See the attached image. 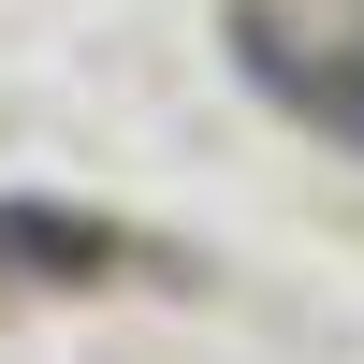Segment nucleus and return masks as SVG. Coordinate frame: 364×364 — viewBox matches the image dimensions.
<instances>
[{
  "label": "nucleus",
  "instance_id": "f03ea898",
  "mask_svg": "<svg viewBox=\"0 0 364 364\" xmlns=\"http://www.w3.org/2000/svg\"><path fill=\"white\" fill-rule=\"evenodd\" d=\"M277 87H291V102L321 117V132H350V146H364V44L336 58V73H277Z\"/></svg>",
  "mask_w": 364,
  "mask_h": 364
},
{
  "label": "nucleus",
  "instance_id": "f257e3e1",
  "mask_svg": "<svg viewBox=\"0 0 364 364\" xmlns=\"http://www.w3.org/2000/svg\"><path fill=\"white\" fill-rule=\"evenodd\" d=\"M0 262H102L87 219H44V204H0Z\"/></svg>",
  "mask_w": 364,
  "mask_h": 364
}]
</instances>
